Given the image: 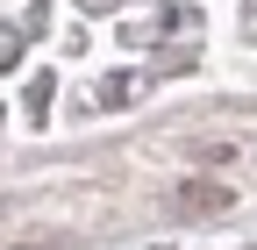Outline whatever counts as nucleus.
<instances>
[{
  "label": "nucleus",
  "instance_id": "nucleus-1",
  "mask_svg": "<svg viewBox=\"0 0 257 250\" xmlns=\"http://www.w3.org/2000/svg\"><path fill=\"white\" fill-rule=\"evenodd\" d=\"M186 200H193V207H221L229 193H221V186H186Z\"/></svg>",
  "mask_w": 257,
  "mask_h": 250
}]
</instances>
